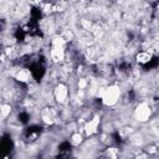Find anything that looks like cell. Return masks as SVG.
I'll return each mask as SVG.
<instances>
[{
    "label": "cell",
    "mask_w": 159,
    "mask_h": 159,
    "mask_svg": "<svg viewBox=\"0 0 159 159\" xmlns=\"http://www.w3.org/2000/svg\"><path fill=\"white\" fill-rule=\"evenodd\" d=\"M101 97H102V102L103 104L106 106H113L118 102L119 97H120V89L118 86L113 84V86H109L104 89L101 91Z\"/></svg>",
    "instance_id": "cell-1"
},
{
    "label": "cell",
    "mask_w": 159,
    "mask_h": 159,
    "mask_svg": "<svg viewBox=\"0 0 159 159\" xmlns=\"http://www.w3.org/2000/svg\"><path fill=\"white\" fill-rule=\"evenodd\" d=\"M150 113H152V111H150L149 104L148 103H140L137 106L134 116L139 122H147L150 117Z\"/></svg>",
    "instance_id": "cell-2"
},
{
    "label": "cell",
    "mask_w": 159,
    "mask_h": 159,
    "mask_svg": "<svg viewBox=\"0 0 159 159\" xmlns=\"http://www.w3.org/2000/svg\"><path fill=\"white\" fill-rule=\"evenodd\" d=\"M51 58L55 62H60L65 58V46H51Z\"/></svg>",
    "instance_id": "cell-3"
},
{
    "label": "cell",
    "mask_w": 159,
    "mask_h": 159,
    "mask_svg": "<svg viewBox=\"0 0 159 159\" xmlns=\"http://www.w3.org/2000/svg\"><path fill=\"white\" fill-rule=\"evenodd\" d=\"M67 96H68L67 87H66L65 84L60 83V84L56 87V89H55V98H56V101L60 102V103H63V102H66Z\"/></svg>",
    "instance_id": "cell-4"
},
{
    "label": "cell",
    "mask_w": 159,
    "mask_h": 159,
    "mask_svg": "<svg viewBox=\"0 0 159 159\" xmlns=\"http://www.w3.org/2000/svg\"><path fill=\"white\" fill-rule=\"evenodd\" d=\"M98 125H99V117L96 116V117H93L89 122L86 123V125H84V132H86V134H87V135L94 134V133L97 132V129H98Z\"/></svg>",
    "instance_id": "cell-5"
},
{
    "label": "cell",
    "mask_w": 159,
    "mask_h": 159,
    "mask_svg": "<svg viewBox=\"0 0 159 159\" xmlns=\"http://www.w3.org/2000/svg\"><path fill=\"white\" fill-rule=\"evenodd\" d=\"M15 77H16V80L19 82H29L30 81V77H31V73H30L29 70L21 68V70L17 71V73L15 75Z\"/></svg>",
    "instance_id": "cell-6"
},
{
    "label": "cell",
    "mask_w": 159,
    "mask_h": 159,
    "mask_svg": "<svg viewBox=\"0 0 159 159\" xmlns=\"http://www.w3.org/2000/svg\"><path fill=\"white\" fill-rule=\"evenodd\" d=\"M135 58H137V61L139 63H147V62H149L152 60V53L149 51H142V52L137 53Z\"/></svg>",
    "instance_id": "cell-7"
},
{
    "label": "cell",
    "mask_w": 159,
    "mask_h": 159,
    "mask_svg": "<svg viewBox=\"0 0 159 159\" xmlns=\"http://www.w3.org/2000/svg\"><path fill=\"white\" fill-rule=\"evenodd\" d=\"M11 112V107L10 104H2L1 106V109H0V116H1V119H5Z\"/></svg>",
    "instance_id": "cell-8"
},
{
    "label": "cell",
    "mask_w": 159,
    "mask_h": 159,
    "mask_svg": "<svg viewBox=\"0 0 159 159\" xmlns=\"http://www.w3.org/2000/svg\"><path fill=\"white\" fill-rule=\"evenodd\" d=\"M71 143H72L73 145H80V144L82 143V135H81L80 133H75V134L72 135V138H71Z\"/></svg>",
    "instance_id": "cell-9"
}]
</instances>
